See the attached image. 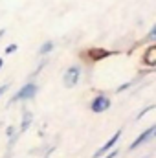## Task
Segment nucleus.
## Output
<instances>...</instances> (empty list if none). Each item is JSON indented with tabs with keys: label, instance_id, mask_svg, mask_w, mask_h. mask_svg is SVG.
Masks as SVG:
<instances>
[{
	"label": "nucleus",
	"instance_id": "obj_9",
	"mask_svg": "<svg viewBox=\"0 0 156 158\" xmlns=\"http://www.w3.org/2000/svg\"><path fill=\"white\" fill-rule=\"evenodd\" d=\"M153 109H154V105H149V107H147L145 110H142V112L138 114V118H136V119H142L143 116H145V114H147V112H149V110H153Z\"/></svg>",
	"mask_w": 156,
	"mask_h": 158
},
{
	"label": "nucleus",
	"instance_id": "obj_8",
	"mask_svg": "<svg viewBox=\"0 0 156 158\" xmlns=\"http://www.w3.org/2000/svg\"><path fill=\"white\" fill-rule=\"evenodd\" d=\"M51 50H53V42H51V40H46V42L40 46L39 53H40V55H46V53H50Z\"/></svg>",
	"mask_w": 156,
	"mask_h": 158
},
{
	"label": "nucleus",
	"instance_id": "obj_1",
	"mask_svg": "<svg viewBox=\"0 0 156 158\" xmlns=\"http://www.w3.org/2000/svg\"><path fill=\"white\" fill-rule=\"evenodd\" d=\"M37 94V85L35 83H28V85H24L15 96H13V99L9 101V103H17V101H26V99H31L33 96Z\"/></svg>",
	"mask_w": 156,
	"mask_h": 158
},
{
	"label": "nucleus",
	"instance_id": "obj_7",
	"mask_svg": "<svg viewBox=\"0 0 156 158\" xmlns=\"http://www.w3.org/2000/svg\"><path fill=\"white\" fill-rule=\"evenodd\" d=\"M156 48L154 46H151L149 50H147V53H145V64H149V66H153L156 63Z\"/></svg>",
	"mask_w": 156,
	"mask_h": 158
},
{
	"label": "nucleus",
	"instance_id": "obj_12",
	"mask_svg": "<svg viewBox=\"0 0 156 158\" xmlns=\"http://www.w3.org/2000/svg\"><path fill=\"white\" fill-rule=\"evenodd\" d=\"M116 156H117V151L114 149V151H109V153H107L103 158H116Z\"/></svg>",
	"mask_w": 156,
	"mask_h": 158
},
{
	"label": "nucleus",
	"instance_id": "obj_15",
	"mask_svg": "<svg viewBox=\"0 0 156 158\" xmlns=\"http://www.w3.org/2000/svg\"><path fill=\"white\" fill-rule=\"evenodd\" d=\"M51 153H53V149H50V151L46 153V156H44V158H50V156H51Z\"/></svg>",
	"mask_w": 156,
	"mask_h": 158
},
{
	"label": "nucleus",
	"instance_id": "obj_4",
	"mask_svg": "<svg viewBox=\"0 0 156 158\" xmlns=\"http://www.w3.org/2000/svg\"><path fill=\"white\" fill-rule=\"evenodd\" d=\"M154 132H156V127H154V125H151L149 129H145V131H143V132H142V134H140V136H138V138L132 142V143H130L129 151H134V149H138L140 145H143L145 142H149V140L154 136Z\"/></svg>",
	"mask_w": 156,
	"mask_h": 158
},
{
	"label": "nucleus",
	"instance_id": "obj_11",
	"mask_svg": "<svg viewBox=\"0 0 156 158\" xmlns=\"http://www.w3.org/2000/svg\"><path fill=\"white\" fill-rule=\"evenodd\" d=\"M13 52H17V44H9V46L6 48V53H7V55L13 53Z\"/></svg>",
	"mask_w": 156,
	"mask_h": 158
},
{
	"label": "nucleus",
	"instance_id": "obj_14",
	"mask_svg": "<svg viewBox=\"0 0 156 158\" xmlns=\"http://www.w3.org/2000/svg\"><path fill=\"white\" fill-rule=\"evenodd\" d=\"M6 90H7V85H2V86H0V96H2Z\"/></svg>",
	"mask_w": 156,
	"mask_h": 158
},
{
	"label": "nucleus",
	"instance_id": "obj_13",
	"mask_svg": "<svg viewBox=\"0 0 156 158\" xmlns=\"http://www.w3.org/2000/svg\"><path fill=\"white\" fill-rule=\"evenodd\" d=\"M6 134H7V136H9V138H11V136H13V134H15V131H13V127H9V129H7V131H6Z\"/></svg>",
	"mask_w": 156,
	"mask_h": 158
},
{
	"label": "nucleus",
	"instance_id": "obj_2",
	"mask_svg": "<svg viewBox=\"0 0 156 158\" xmlns=\"http://www.w3.org/2000/svg\"><path fill=\"white\" fill-rule=\"evenodd\" d=\"M79 77H81V66H70L66 72H64V77H63V83L66 88H74L77 85Z\"/></svg>",
	"mask_w": 156,
	"mask_h": 158
},
{
	"label": "nucleus",
	"instance_id": "obj_5",
	"mask_svg": "<svg viewBox=\"0 0 156 158\" xmlns=\"http://www.w3.org/2000/svg\"><path fill=\"white\" fill-rule=\"evenodd\" d=\"M119 136H121V131H116V132L112 134V138H109V140H107V143H105L103 147H99V149L94 153V158H99V156H103V155H107V153H109V151H110V149L117 143Z\"/></svg>",
	"mask_w": 156,
	"mask_h": 158
},
{
	"label": "nucleus",
	"instance_id": "obj_6",
	"mask_svg": "<svg viewBox=\"0 0 156 158\" xmlns=\"http://www.w3.org/2000/svg\"><path fill=\"white\" fill-rule=\"evenodd\" d=\"M31 121H33V114H31L30 110H26L24 116H22V121H20V132H26V131L30 129Z\"/></svg>",
	"mask_w": 156,
	"mask_h": 158
},
{
	"label": "nucleus",
	"instance_id": "obj_10",
	"mask_svg": "<svg viewBox=\"0 0 156 158\" xmlns=\"http://www.w3.org/2000/svg\"><path fill=\"white\" fill-rule=\"evenodd\" d=\"M156 37V26H153V30H151V33L147 35V42H153Z\"/></svg>",
	"mask_w": 156,
	"mask_h": 158
},
{
	"label": "nucleus",
	"instance_id": "obj_16",
	"mask_svg": "<svg viewBox=\"0 0 156 158\" xmlns=\"http://www.w3.org/2000/svg\"><path fill=\"white\" fill-rule=\"evenodd\" d=\"M2 66H4V59L0 57V68H2Z\"/></svg>",
	"mask_w": 156,
	"mask_h": 158
},
{
	"label": "nucleus",
	"instance_id": "obj_17",
	"mask_svg": "<svg viewBox=\"0 0 156 158\" xmlns=\"http://www.w3.org/2000/svg\"><path fill=\"white\" fill-rule=\"evenodd\" d=\"M2 35H4V30H0V37H2Z\"/></svg>",
	"mask_w": 156,
	"mask_h": 158
},
{
	"label": "nucleus",
	"instance_id": "obj_3",
	"mask_svg": "<svg viewBox=\"0 0 156 158\" xmlns=\"http://www.w3.org/2000/svg\"><path fill=\"white\" fill-rule=\"evenodd\" d=\"M110 105H112L110 98H107V96H97V98L92 101L90 109H92V112H96V114H101V112L109 110V109H110Z\"/></svg>",
	"mask_w": 156,
	"mask_h": 158
}]
</instances>
